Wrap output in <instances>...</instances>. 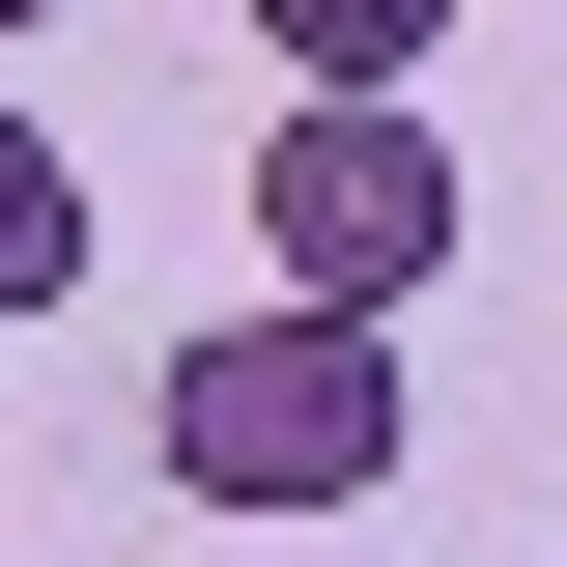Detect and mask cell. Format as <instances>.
Segmentation results:
<instances>
[{
	"mask_svg": "<svg viewBox=\"0 0 567 567\" xmlns=\"http://www.w3.org/2000/svg\"><path fill=\"white\" fill-rule=\"evenodd\" d=\"M425 29H454V0H256L284 85H425Z\"/></svg>",
	"mask_w": 567,
	"mask_h": 567,
	"instance_id": "cell-4",
	"label": "cell"
},
{
	"mask_svg": "<svg viewBox=\"0 0 567 567\" xmlns=\"http://www.w3.org/2000/svg\"><path fill=\"white\" fill-rule=\"evenodd\" d=\"M29 29H58V0H0V58H29Z\"/></svg>",
	"mask_w": 567,
	"mask_h": 567,
	"instance_id": "cell-5",
	"label": "cell"
},
{
	"mask_svg": "<svg viewBox=\"0 0 567 567\" xmlns=\"http://www.w3.org/2000/svg\"><path fill=\"white\" fill-rule=\"evenodd\" d=\"M539 29H567V0H539Z\"/></svg>",
	"mask_w": 567,
	"mask_h": 567,
	"instance_id": "cell-6",
	"label": "cell"
},
{
	"mask_svg": "<svg viewBox=\"0 0 567 567\" xmlns=\"http://www.w3.org/2000/svg\"><path fill=\"white\" fill-rule=\"evenodd\" d=\"M142 454L199 511H256V539H312V511L398 483V312H227V341H171V398H142Z\"/></svg>",
	"mask_w": 567,
	"mask_h": 567,
	"instance_id": "cell-1",
	"label": "cell"
},
{
	"mask_svg": "<svg viewBox=\"0 0 567 567\" xmlns=\"http://www.w3.org/2000/svg\"><path fill=\"white\" fill-rule=\"evenodd\" d=\"M256 284L284 312H425L454 284V142L398 85H284L256 114Z\"/></svg>",
	"mask_w": 567,
	"mask_h": 567,
	"instance_id": "cell-2",
	"label": "cell"
},
{
	"mask_svg": "<svg viewBox=\"0 0 567 567\" xmlns=\"http://www.w3.org/2000/svg\"><path fill=\"white\" fill-rule=\"evenodd\" d=\"M58 284H85V142L0 114V312H58Z\"/></svg>",
	"mask_w": 567,
	"mask_h": 567,
	"instance_id": "cell-3",
	"label": "cell"
}]
</instances>
